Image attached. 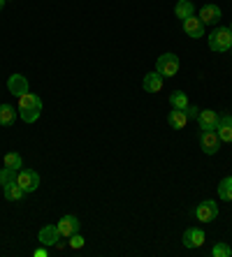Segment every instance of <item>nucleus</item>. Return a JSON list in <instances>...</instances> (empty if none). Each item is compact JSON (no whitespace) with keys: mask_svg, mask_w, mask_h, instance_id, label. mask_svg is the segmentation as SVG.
Returning a JSON list of instances; mask_svg holds the SVG:
<instances>
[{"mask_svg":"<svg viewBox=\"0 0 232 257\" xmlns=\"http://www.w3.org/2000/svg\"><path fill=\"white\" fill-rule=\"evenodd\" d=\"M42 114V97L35 93H26L19 97V116L24 118V123H35Z\"/></svg>","mask_w":232,"mask_h":257,"instance_id":"nucleus-1","label":"nucleus"},{"mask_svg":"<svg viewBox=\"0 0 232 257\" xmlns=\"http://www.w3.org/2000/svg\"><path fill=\"white\" fill-rule=\"evenodd\" d=\"M232 47V33L227 26H220V28H214L209 33V49L216 51V54H223V51H230Z\"/></svg>","mask_w":232,"mask_h":257,"instance_id":"nucleus-2","label":"nucleus"},{"mask_svg":"<svg viewBox=\"0 0 232 257\" xmlns=\"http://www.w3.org/2000/svg\"><path fill=\"white\" fill-rule=\"evenodd\" d=\"M179 67H181V63H179L177 54H163L156 60V72H158L161 77H174L179 72Z\"/></svg>","mask_w":232,"mask_h":257,"instance_id":"nucleus-3","label":"nucleus"},{"mask_svg":"<svg viewBox=\"0 0 232 257\" xmlns=\"http://www.w3.org/2000/svg\"><path fill=\"white\" fill-rule=\"evenodd\" d=\"M17 183L24 188L26 195H28V192H35L37 188H40V174H37L35 169H19Z\"/></svg>","mask_w":232,"mask_h":257,"instance_id":"nucleus-4","label":"nucleus"},{"mask_svg":"<svg viewBox=\"0 0 232 257\" xmlns=\"http://www.w3.org/2000/svg\"><path fill=\"white\" fill-rule=\"evenodd\" d=\"M195 218L200 222H214L218 218V204L214 199H204L195 206Z\"/></svg>","mask_w":232,"mask_h":257,"instance_id":"nucleus-5","label":"nucleus"},{"mask_svg":"<svg viewBox=\"0 0 232 257\" xmlns=\"http://www.w3.org/2000/svg\"><path fill=\"white\" fill-rule=\"evenodd\" d=\"M200 149L207 153V156H216L220 149V139L216 135V130H202L200 132Z\"/></svg>","mask_w":232,"mask_h":257,"instance_id":"nucleus-6","label":"nucleus"},{"mask_svg":"<svg viewBox=\"0 0 232 257\" xmlns=\"http://www.w3.org/2000/svg\"><path fill=\"white\" fill-rule=\"evenodd\" d=\"M56 227H58L60 236H67L70 239L72 234H77L79 227H82V222H79L77 215H63L58 222H56Z\"/></svg>","mask_w":232,"mask_h":257,"instance_id":"nucleus-7","label":"nucleus"},{"mask_svg":"<svg viewBox=\"0 0 232 257\" xmlns=\"http://www.w3.org/2000/svg\"><path fill=\"white\" fill-rule=\"evenodd\" d=\"M184 24V33L188 37H193V40H200V37H204V24L200 21V17H188V19H184L181 21Z\"/></svg>","mask_w":232,"mask_h":257,"instance_id":"nucleus-8","label":"nucleus"},{"mask_svg":"<svg viewBox=\"0 0 232 257\" xmlns=\"http://www.w3.org/2000/svg\"><path fill=\"white\" fill-rule=\"evenodd\" d=\"M7 90L17 97L26 95V93H28V79H26L24 74H12V77L7 79Z\"/></svg>","mask_w":232,"mask_h":257,"instance_id":"nucleus-9","label":"nucleus"},{"mask_svg":"<svg viewBox=\"0 0 232 257\" xmlns=\"http://www.w3.org/2000/svg\"><path fill=\"white\" fill-rule=\"evenodd\" d=\"M37 239H40L42 245H54L56 248V243H58L63 236H60V232H58L56 225H44V227L40 229V234H37Z\"/></svg>","mask_w":232,"mask_h":257,"instance_id":"nucleus-10","label":"nucleus"},{"mask_svg":"<svg viewBox=\"0 0 232 257\" xmlns=\"http://www.w3.org/2000/svg\"><path fill=\"white\" fill-rule=\"evenodd\" d=\"M204 239H207V236H204V229H200V227H188L184 232V245L186 248H200V245L204 243Z\"/></svg>","mask_w":232,"mask_h":257,"instance_id":"nucleus-11","label":"nucleus"},{"mask_svg":"<svg viewBox=\"0 0 232 257\" xmlns=\"http://www.w3.org/2000/svg\"><path fill=\"white\" fill-rule=\"evenodd\" d=\"M218 118H220V114H218V111H214V109H204V111H200V114H197L200 130H216Z\"/></svg>","mask_w":232,"mask_h":257,"instance_id":"nucleus-12","label":"nucleus"},{"mask_svg":"<svg viewBox=\"0 0 232 257\" xmlns=\"http://www.w3.org/2000/svg\"><path fill=\"white\" fill-rule=\"evenodd\" d=\"M216 135H218L220 142L230 144L232 142V114H223L218 118V125H216Z\"/></svg>","mask_w":232,"mask_h":257,"instance_id":"nucleus-13","label":"nucleus"},{"mask_svg":"<svg viewBox=\"0 0 232 257\" xmlns=\"http://www.w3.org/2000/svg\"><path fill=\"white\" fill-rule=\"evenodd\" d=\"M220 17H223V12H220V7L218 5H202L200 7V21H202L204 26L207 24H218Z\"/></svg>","mask_w":232,"mask_h":257,"instance_id":"nucleus-14","label":"nucleus"},{"mask_svg":"<svg viewBox=\"0 0 232 257\" xmlns=\"http://www.w3.org/2000/svg\"><path fill=\"white\" fill-rule=\"evenodd\" d=\"M163 81H165V77H161L158 72H149L142 79V88L146 93H158V90H163Z\"/></svg>","mask_w":232,"mask_h":257,"instance_id":"nucleus-15","label":"nucleus"},{"mask_svg":"<svg viewBox=\"0 0 232 257\" xmlns=\"http://www.w3.org/2000/svg\"><path fill=\"white\" fill-rule=\"evenodd\" d=\"M167 123H170L174 130L186 127V123H188V114H186V109H172V111L167 114Z\"/></svg>","mask_w":232,"mask_h":257,"instance_id":"nucleus-16","label":"nucleus"},{"mask_svg":"<svg viewBox=\"0 0 232 257\" xmlns=\"http://www.w3.org/2000/svg\"><path fill=\"white\" fill-rule=\"evenodd\" d=\"M3 190H5V199H10V202H21L24 199V188L19 186L17 181H12V183H7V186H3Z\"/></svg>","mask_w":232,"mask_h":257,"instance_id":"nucleus-17","label":"nucleus"},{"mask_svg":"<svg viewBox=\"0 0 232 257\" xmlns=\"http://www.w3.org/2000/svg\"><path fill=\"white\" fill-rule=\"evenodd\" d=\"M174 14H177V19H188L195 14V5H193V0H179L177 7H174Z\"/></svg>","mask_w":232,"mask_h":257,"instance_id":"nucleus-18","label":"nucleus"},{"mask_svg":"<svg viewBox=\"0 0 232 257\" xmlns=\"http://www.w3.org/2000/svg\"><path fill=\"white\" fill-rule=\"evenodd\" d=\"M17 109L12 107V104H0V125H12L14 120H17Z\"/></svg>","mask_w":232,"mask_h":257,"instance_id":"nucleus-19","label":"nucleus"},{"mask_svg":"<svg viewBox=\"0 0 232 257\" xmlns=\"http://www.w3.org/2000/svg\"><path fill=\"white\" fill-rule=\"evenodd\" d=\"M5 167L14 169V172H19V169H24V158L19 156L17 151H12V153H5Z\"/></svg>","mask_w":232,"mask_h":257,"instance_id":"nucleus-20","label":"nucleus"},{"mask_svg":"<svg viewBox=\"0 0 232 257\" xmlns=\"http://www.w3.org/2000/svg\"><path fill=\"white\" fill-rule=\"evenodd\" d=\"M170 104H172V109H188V95L184 90H174L170 95Z\"/></svg>","mask_w":232,"mask_h":257,"instance_id":"nucleus-21","label":"nucleus"},{"mask_svg":"<svg viewBox=\"0 0 232 257\" xmlns=\"http://www.w3.org/2000/svg\"><path fill=\"white\" fill-rule=\"evenodd\" d=\"M218 197L223 202H232V176H227L218 183Z\"/></svg>","mask_w":232,"mask_h":257,"instance_id":"nucleus-22","label":"nucleus"},{"mask_svg":"<svg viewBox=\"0 0 232 257\" xmlns=\"http://www.w3.org/2000/svg\"><path fill=\"white\" fill-rule=\"evenodd\" d=\"M17 174H19V172H14V169L3 167V169H0V186H7V183L17 181Z\"/></svg>","mask_w":232,"mask_h":257,"instance_id":"nucleus-23","label":"nucleus"},{"mask_svg":"<svg viewBox=\"0 0 232 257\" xmlns=\"http://www.w3.org/2000/svg\"><path fill=\"white\" fill-rule=\"evenodd\" d=\"M211 255H214V257H230L232 255V248L227 243H223V241H220V243H216L214 248H211Z\"/></svg>","mask_w":232,"mask_h":257,"instance_id":"nucleus-24","label":"nucleus"},{"mask_svg":"<svg viewBox=\"0 0 232 257\" xmlns=\"http://www.w3.org/2000/svg\"><path fill=\"white\" fill-rule=\"evenodd\" d=\"M84 243H86V241H84V236L82 234H72L70 236V248H74V250H79V248H84Z\"/></svg>","mask_w":232,"mask_h":257,"instance_id":"nucleus-25","label":"nucleus"},{"mask_svg":"<svg viewBox=\"0 0 232 257\" xmlns=\"http://www.w3.org/2000/svg\"><path fill=\"white\" fill-rule=\"evenodd\" d=\"M186 114H188V118H197V114H200V109H197L195 104H188V109H186Z\"/></svg>","mask_w":232,"mask_h":257,"instance_id":"nucleus-26","label":"nucleus"},{"mask_svg":"<svg viewBox=\"0 0 232 257\" xmlns=\"http://www.w3.org/2000/svg\"><path fill=\"white\" fill-rule=\"evenodd\" d=\"M33 255H35V257H47V248L42 245V248H37V250L33 252Z\"/></svg>","mask_w":232,"mask_h":257,"instance_id":"nucleus-27","label":"nucleus"},{"mask_svg":"<svg viewBox=\"0 0 232 257\" xmlns=\"http://www.w3.org/2000/svg\"><path fill=\"white\" fill-rule=\"evenodd\" d=\"M3 7H5V0H0V10H3Z\"/></svg>","mask_w":232,"mask_h":257,"instance_id":"nucleus-28","label":"nucleus"},{"mask_svg":"<svg viewBox=\"0 0 232 257\" xmlns=\"http://www.w3.org/2000/svg\"><path fill=\"white\" fill-rule=\"evenodd\" d=\"M230 33H232V24H230Z\"/></svg>","mask_w":232,"mask_h":257,"instance_id":"nucleus-29","label":"nucleus"},{"mask_svg":"<svg viewBox=\"0 0 232 257\" xmlns=\"http://www.w3.org/2000/svg\"><path fill=\"white\" fill-rule=\"evenodd\" d=\"M230 51H232V47H230Z\"/></svg>","mask_w":232,"mask_h":257,"instance_id":"nucleus-30","label":"nucleus"}]
</instances>
